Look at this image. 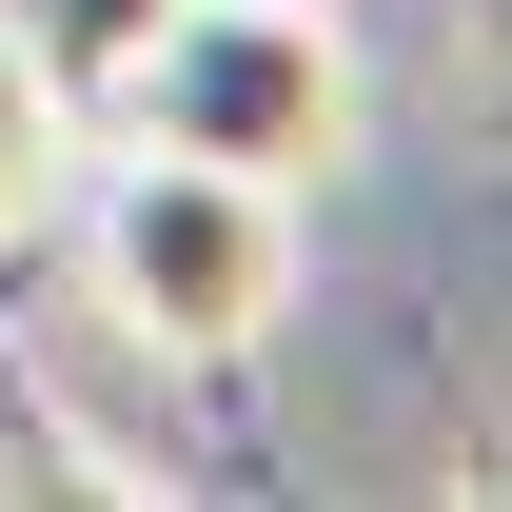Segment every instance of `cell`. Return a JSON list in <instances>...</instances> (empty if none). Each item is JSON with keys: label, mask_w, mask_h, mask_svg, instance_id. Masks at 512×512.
<instances>
[{"label": "cell", "mask_w": 512, "mask_h": 512, "mask_svg": "<svg viewBox=\"0 0 512 512\" xmlns=\"http://www.w3.org/2000/svg\"><path fill=\"white\" fill-rule=\"evenodd\" d=\"M79 178V256H99V316L138 355H178V375H237L256 335L296 316V197L276 178H217L178 138H99L60 158Z\"/></svg>", "instance_id": "6da1fadb"}, {"label": "cell", "mask_w": 512, "mask_h": 512, "mask_svg": "<svg viewBox=\"0 0 512 512\" xmlns=\"http://www.w3.org/2000/svg\"><path fill=\"white\" fill-rule=\"evenodd\" d=\"M99 119L178 138V158H217V178L316 197L335 158H355V20H335V0H158L138 60L99 79Z\"/></svg>", "instance_id": "7a4b0ae2"}, {"label": "cell", "mask_w": 512, "mask_h": 512, "mask_svg": "<svg viewBox=\"0 0 512 512\" xmlns=\"http://www.w3.org/2000/svg\"><path fill=\"white\" fill-rule=\"evenodd\" d=\"M60 158H79V99H60L40 60H20V40H0V256L60 217Z\"/></svg>", "instance_id": "3957f363"}, {"label": "cell", "mask_w": 512, "mask_h": 512, "mask_svg": "<svg viewBox=\"0 0 512 512\" xmlns=\"http://www.w3.org/2000/svg\"><path fill=\"white\" fill-rule=\"evenodd\" d=\"M138 20H158V0H0V40L60 79V99H99V79L138 60Z\"/></svg>", "instance_id": "277c9868"}]
</instances>
